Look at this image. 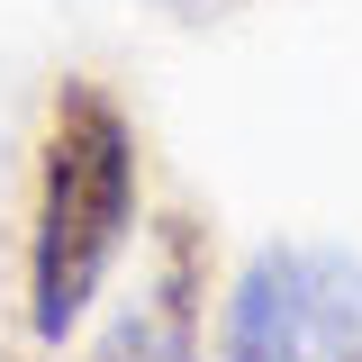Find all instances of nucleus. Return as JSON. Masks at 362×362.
<instances>
[{"label":"nucleus","mask_w":362,"mask_h":362,"mask_svg":"<svg viewBox=\"0 0 362 362\" xmlns=\"http://www.w3.org/2000/svg\"><path fill=\"white\" fill-rule=\"evenodd\" d=\"M173 9H199V0H173Z\"/></svg>","instance_id":"obj_4"},{"label":"nucleus","mask_w":362,"mask_h":362,"mask_svg":"<svg viewBox=\"0 0 362 362\" xmlns=\"http://www.w3.org/2000/svg\"><path fill=\"white\" fill-rule=\"evenodd\" d=\"M199 299H209V226L163 218V235H154V299L127 308L82 362H199Z\"/></svg>","instance_id":"obj_3"},{"label":"nucleus","mask_w":362,"mask_h":362,"mask_svg":"<svg viewBox=\"0 0 362 362\" xmlns=\"http://www.w3.org/2000/svg\"><path fill=\"white\" fill-rule=\"evenodd\" d=\"M218 362H362V263L344 245H263L226 290Z\"/></svg>","instance_id":"obj_2"},{"label":"nucleus","mask_w":362,"mask_h":362,"mask_svg":"<svg viewBox=\"0 0 362 362\" xmlns=\"http://www.w3.org/2000/svg\"><path fill=\"white\" fill-rule=\"evenodd\" d=\"M136 235V127L100 82H64L37 145V226H28V326L64 344L90 317L109 263Z\"/></svg>","instance_id":"obj_1"}]
</instances>
